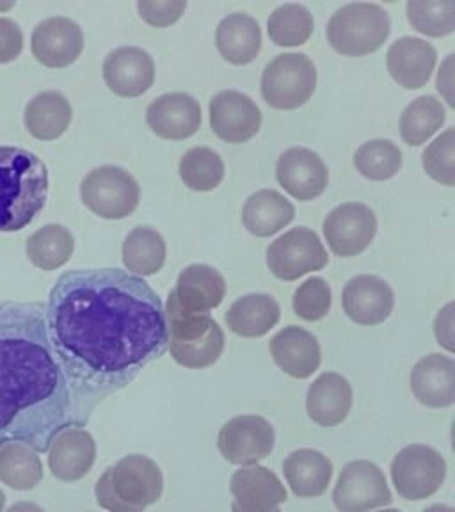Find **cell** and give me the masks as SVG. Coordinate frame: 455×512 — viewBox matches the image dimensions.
I'll return each instance as SVG.
<instances>
[{
    "label": "cell",
    "instance_id": "cell-1",
    "mask_svg": "<svg viewBox=\"0 0 455 512\" xmlns=\"http://www.w3.org/2000/svg\"><path fill=\"white\" fill-rule=\"evenodd\" d=\"M48 336L72 390L73 425L127 388L168 351L159 294L121 269H75L57 278L45 306Z\"/></svg>",
    "mask_w": 455,
    "mask_h": 512
},
{
    "label": "cell",
    "instance_id": "cell-2",
    "mask_svg": "<svg viewBox=\"0 0 455 512\" xmlns=\"http://www.w3.org/2000/svg\"><path fill=\"white\" fill-rule=\"evenodd\" d=\"M72 390L48 336L45 304L0 303V448L38 454L72 427Z\"/></svg>",
    "mask_w": 455,
    "mask_h": 512
},
{
    "label": "cell",
    "instance_id": "cell-3",
    "mask_svg": "<svg viewBox=\"0 0 455 512\" xmlns=\"http://www.w3.org/2000/svg\"><path fill=\"white\" fill-rule=\"evenodd\" d=\"M47 196V164L25 148L0 146V232L27 228L45 207Z\"/></svg>",
    "mask_w": 455,
    "mask_h": 512
},
{
    "label": "cell",
    "instance_id": "cell-4",
    "mask_svg": "<svg viewBox=\"0 0 455 512\" xmlns=\"http://www.w3.org/2000/svg\"><path fill=\"white\" fill-rule=\"evenodd\" d=\"M164 495L159 464L143 454H130L96 480V504L109 512H144Z\"/></svg>",
    "mask_w": 455,
    "mask_h": 512
},
{
    "label": "cell",
    "instance_id": "cell-5",
    "mask_svg": "<svg viewBox=\"0 0 455 512\" xmlns=\"http://www.w3.org/2000/svg\"><path fill=\"white\" fill-rule=\"evenodd\" d=\"M168 320V349L180 367L201 370L216 365L223 356V329L208 312H192L178 303L171 290L164 308Z\"/></svg>",
    "mask_w": 455,
    "mask_h": 512
},
{
    "label": "cell",
    "instance_id": "cell-6",
    "mask_svg": "<svg viewBox=\"0 0 455 512\" xmlns=\"http://www.w3.org/2000/svg\"><path fill=\"white\" fill-rule=\"evenodd\" d=\"M390 32L392 20L386 9L370 2H352L336 9L329 18L326 36L338 54L363 57L383 47Z\"/></svg>",
    "mask_w": 455,
    "mask_h": 512
},
{
    "label": "cell",
    "instance_id": "cell-7",
    "mask_svg": "<svg viewBox=\"0 0 455 512\" xmlns=\"http://www.w3.org/2000/svg\"><path fill=\"white\" fill-rule=\"evenodd\" d=\"M315 89L317 68L306 54H280L265 66L262 96L276 111H296L312 98Z\"/></svg>",
    "mask_w": 455,
    "mask_h": 512
},
{
    "label": "cell",
    "instance_id": "cell-8",
    "mask_svg": "<svg viewBox=\"0 0 455 512\" xmlns=\"http://www.w3.org/2000/svg\"><path fill=\"white\" fill-rule=\"evenodd\" d=\"M80 200L102 219L120 221L134 214L141 201L136 178L120 166H100L80 184Z\"/></svg>",
    "mask_w": 455,
    "mask_h": 512
},
{
    "label": "cell",
    "instance_id": "cell-9",
    "mask_svg": "<svg viewBox=\"0 0 455 512\" xmlns=\"http://www.w3.org/2000/svg\"><path fill=\"white\" fill-rule=\"evenodd\" d=\"M392 482L400 498L409 502L427 500L440 491L447 479V461L429 445H408L393 457Z\"/></svg>",
    "mask_w": 455,
    "mask_h": 512
},
{
    "label": "cell",
    "instance_id": "cell-10",
    "mask_svg": "<svg viewBox=\"0 0 455 512\" xmlns=\"http://www.w3.org/2000/svg\"><path fill=\"white\" fill-rule=\"evenodd\" d=\"M328 251L312 228L297 226L271 242L267 248V267L283 281H296L328 265Z\"/></svg>",
    "mask_w": 455,
    "mask_h": 512
},
{
    "label": "cell",
    "instance_id": "cell-11",
    "mask_svg": "<svg viewBox=\"0 0 455 512\" xmlns=\"http://www.w3.org/2000/svg\"><path fill=\"white\" fill-rule=\"evenodd\" d=\"M333 502L338 512H370L392 505L393 495L383 470L372 461L358 459L342 468Z\"/></svg>",
    "mask_w": 455,
    "mask_h": 512
},
{
    "label": "cell",
    "instance_id": "cell-12",
    "mask_svg": "<svg viewBox=\"0 0 455 512\" xmlns=\"http://www.w3.org/2000/svg\"><path fill=\"white\" fill-rule=\"evenodd\" d=\"M276 432L264 416L240 415L228 420L217 436L224 461L237 466H255L271 456Z\"/></svg>",
    "mask_w": 455,
    "mask_h": 512
},
{
    "label": "cell",
    "instance_id": "cell-13",
    "mask_svg": "<svg viewBox=\"0 0 455 512\" xmlns=\"http://www.w3.org/2000/svg\"><path fill=\"white\" fill-rule=\"evenodd\" d=\"M324 237L336 256L352 258L367 251L376 239L377 217L363 203H344L333 208L324 219Z\"/></svg>",
    "mask_w": 455,
    "mask_h": 512
},
{
    "label": "cell",
    "instance_id": "cell-14",
    "mask_svg": "<svg viewBox=\"0 0 455 512\" xmlns=\"http://www.w3.org/2000/svg\"><path fill=\"white\" fill-rule=\"evenodd\" d=\"M210 127L226 143H248L262 128V111L251 96L240 91H221L208 105Z\"/></svg>",
    "mask_w": 455,
    "mask_h": 512
},
{
    "label": "cell",
    "instance_id": "cell-15",
    "mask_svg": "<svg viewBox=\"0 0 455 512\" xmlns=\"http://www.w3.org/2000/svg\"><path fill=\"white\" fill-rule=\"evenodd\" d=\"M32 56L47 68H68L84 50V32L66 16H52L36 25L31 36Z\"/></svg>",
    "mask_w": 455,
    "mask_h": 512
},
{
    "label": "cell",
    "instance_id": "cell-16",
    "mask_svg": "<svg viewBox=\"0 0 455 512\" xmlns=\"http://www.w3.org/2000/svg\"><path fill=\"white\" fill-rule=\"evenodd\" d=\"M278 184L299 201L317 200L328 189L329 171L319 153L310 148H290L276 164Z\"/></svg>",
    "mask_w": 455,
    "mask_h": 512
},
{
    "label": "cell",
    "instance_id": "cell-17",
    "mask_svg": "<svg viewBox=\"0 0 455 512\" xmlns=\"http://www.w3.org/2000/svg\"><path fill=\"white\" fill-rule=\"evenodd\" d=\"M230 493L232 512H274L288 500L287 489L278 475L260 464L235 470Z\"/></svg>",
    "mask_w": 455,
    "mask_h": 512
},
{
    "label": "cell",
    "instance_id": "cell-18",
    "mask_svg": "<svg viewBox=\"0 0 455 512\" xmlns=\"http://www.w3.org/2000/svg\"><path fill=\"white\" fill-rule=\"evenodd\" d=\"M107 88L121 98H137L152 88L155 82L153 57L141 47L116 48L105 57L102 66Z\"/></svg>",
    "mask_w": 455,
    "mask_h": 512
},
{
    "label": "cell",
    "instance_id": "cell-19",
    "mask_svg": "<svg viewBox=\"0 0 455 512\" xmlns=\"http://www.w3.org/2000/svg\"><path fill=\"white\" fill-rule=\"evenodd\" d=\"M344 312L360 326H379L390 319L395 308L393 288L374 274H360L345 283Z\"/></svg>",
    "mask_w": 455,
    "mask_h": 512
},
{
    "label": "cell",
    "instance_id": "cell-20",
    "mask_svg": "<svg viewBox=\"0 0 455 512\" xmlns=\"http://www.w3.org/2000/svg\"><path fill=\"white\" fill-rule=\"evenodd\" d=\"M201 105L189 93H166L146 109V123L153 134L168 141H184L201 127Z\"/></svg>",
    "mask_w": 455,
    "mask_h": 512
},
{
    "label": "cell",
    "instance_id": "cell-21",
    "mask_svg": "<svg viewBox=\"0 0 455 512\" xmlns=\"http://www.w3.org/2000/svg\"><path fill=\"white\" fill-rule=\"evenodd\" d=\"M95 461V438L82 427H66L48 447V468L57 480L63 482L84 479Z\"/></svg>",
    "mask_w": 455,
    "mask_h": 512
},
{
    "label": "cell",
    "instance_id": "cell-22",
    "mask_svg": "<svg viewBox=\"0 0 455 512\" xmlns=\"http://www.w3.org/2000/svg\"><path fill=\"white\" fill-rule=\"evenodd\" d=\"M269 352L274 363L294 379L312 377L322 363L319 340L299 326H287L272 336Z\"/></svg>",
    "mask_w": 455,
    "mask_h": 512
},
{
    "label": "cell",
    "instance_id": "cell-23",
    "mask_svg": "<svg viewBox=\"0 0 455 512\" xmlns=\"http://www.w3.org/2000/svg\"><path fill=\"white\" fill-rule=\"evenodd\" d=\"M409 383L420 404L434 409L450 408L455 402V361L432 352L413 367Z\"/></svg>",
    "mask_w": 455,
    "mask_h": 512
},
{
    "label": "cell",
    "instance_id": "cell-24",
    "mask_svg": "<svg viewBox=\"0 0 455 512\" xmlns=\"http://www.w3.org/2000/svg\"><path fill=\"white\" fill-rule=\"evenodd\" d=\"M438 63V52L420 38L404 36L393 43L386 54V68L392 79L404 89H420L431 80Z\"/></svg>",
    "mask_w": 455,
    "mask_h": 512
},
{
    "label": "cell",
    "instance_id": "cell-25",
    "mask_svg": "<svg viewBox=\"0 0 455 512\" xmlns=\"http://www.w3.org/2000/svg\"><path fill=\"white\" fill-rule=\"evenodd\" d=\"M354 402L352 386L336 372H324L317 377L306 393V413L313 424L336 427L345 422Z\"/></svg>",
    "mask_w": 455,
    "mask_h": 512
},
{
    "label": "cell",
    "instance_id": "cell-26",
    "mask_svg": "<svg viewBox=\"0 0 455 512\" xmlns=\"http://www.w3.org/2000/svg\"><path fill=\"white\" fill-rule=\"evenodd\" d=\"M333 463L326 454L313 448H299L283 461V475L294 495L319 498L333 480Z\"/></svg>",
    "mask_w": 455,
    "mask_h": 512
},
{
    "label": "cell",
    "instance_id": "cell-27",
    "mask_svg": "<svg viewBox=\"0 0 455 512\" xmlns=\"http://www.w3.org/2000/svg\"><path fill=\"white\" fill-rule=\"evenodd\" d=\"M173 292L187 310L210 313L223 303L226 280L210 265L192 264L180 272Z\"/></svg>",
    "mask_w": 455,
    "mask_h": 512
},
{
    "label": "cell",
    "instance_id": "cell-28",
    "mask_svg": "<svg viewBox=\"0 0 455 512\" xmlns=\"http://www.w3.org/2000/svg\"><path fill=\"white\" fill-rule=\"evenodd\" d=\"M216 47L224 61L235 66L253 63L262 50V29L253 16L233 13L217 25Z\"/></svg>",
    "mask_w": 455,
    "mask_h": 512
},
{
    "label": "cell",
    "instance_id": "cell-29",
    "mask_svg": "<svg viewBox=\"0 0 455 512\" xmlns=\"http://www.w3.org/2000/svg\"><path fill=\"white\" fill-rule=\"evenodd\" d=\"M296 217V208L274 189L251 194L242 208V223L251 235L265 239L280 233Z\"/></svg>",
    "mask_w": 455,
    "mask_h": 512
},
{
    "label": "cell",
    "instance_id": "cell-30",
    "mask_svg": "<svg viewBox=\"0 0 455 512\" xmlns=\"http://www.w3.org/2000/svg\"><path fill=\"white\" fill-rule=\"evenodd\" d=\"M72 120V104L59 91L38 93L25 105V128L40 141H56L68 130Z\"/></svg>",
    "mask_w": 455,
    "mask_h": 512
},
{
    "label": "cell",
    "instance_id": "cell-31",
    "mask_svg": "<svg viewBox=\"0 0 455 512\" xmlns=\"http://www.w3.org/2000/svg\"><path fill=\"white\" fill-rule=\"evenodd\" d=\"M281 319V308L274 297L267 294L242 296L226 312V324L232 333L242 338L265 336Z\"/></svg>",
    "mask_w": 455,
    "mask_h": 512
},
{
    "label": "cell",
    "instance_id": "cell-32",
    "mask_svg": "<svg viewBox=\"0 0 455 512\" xmlns=\"http://www.w3.org/2000/svg\"><path fill=\"white\" fill-rule=\"evenodd\" d=\"M166 240L152 226H137L123 242L121 258L130 274L153 276L166 264Z\"/></svg>",
    "mask_w": 455,
    "mask_h": 512
},
{
    "label": "cell",
    "instance_id": "cell-33",
    "mask_svg": "<svg viewBox=\"0 0 455 512\" xmlns=\"http://www.w3.org/2000/svg\"><path fill=\"white\" fill-rule=\"evenodd\" d=\"M73 251L75 239L63 224H45L25 242V253L29 262L41 271H56L68 264Z\"/></svg>",
    "mask_w": 455,
    "mask_h": 512
},
{
    "label": "cell",
    "instance_id": "cell-34",
    "mask_svg": "<svg viewBox=\"0 0 455 512\" xmlns=\"http://www.w3.org/2000/svg\"><path fill=\"white\" fill-rule=\"evenodd\" d=\"M45 477L43 463L34 448L9 443L0 448V482L15 491L38 488Z\"/></svg>",
    "mask_w": 455,
    "mask_h": 512
},
{
    "label": "cell",
    "instance_id": "cell-35",
    "mask_svg": "<svg viewBox=\"0 0 455 512\" xmlns=\"http://www.w3.org/2000/svg\"><path fill=\"white\" fill-rule=\"evenodd\" d=\"M447 120V112L436 96L425 95L413 100L400 116V136L409 146L427 143Z\"/></svg>",
    "mask_w": 455,
    "mask_h": 512
},
{
    "label": "cell",
    "instance_id": "cell-36",
    "mask_svg": "<svg viewBox=\"0 0 455 512\" xmlns=\"http://www.w3.org/2000/svg\"><path fill=\"white\" fill-rule=\"evenodd\" d=\"M315 20L303 4H283L267 20V32L278 47H301L312 38Z\"/></svg>",
    "mask_w": 455,
    "mask_h": 512
},
{
    "label": "cell",
    "instance_id": "cell-37",
    "mask_svg": "<svg viewBox=\"0 0 455 512\" xmlns=\"http://www.w3.org/2000/svg\"><path fill=\"white\" fill-rule=\"evenodd\" d=\"M180 178L191 191L210 192L223 184L226 168L219 153L207 146H196L180 159Z\"/></svg>",
    "mask_w": 455,
    "mask_h": 512
},
{
    "label": "cell",
    "instance_id": "cell-38",
    "mask_svg": "<svg viewBox=\"0 0 455 512\" xmlns=\"http://www.w3.org/2000/svg\"><path fill=\"white\" fill-rule=\"evenodd\" d=\"M402 152L390 139H372L354 153V166L372 182L392 180L402 168Z\"/></svg>",
    "mask_w": 455,
    "mask_h": 512
},
{
    "label": "cell",
    "instance_id": "cell-39",
    "mask_svg": "<svg viewBox=\"0 0 455 512\" xmlns=\"http://www.w3.org/2000/svg\"><path fill=\"white\" fill-rule=\"evenodd\" d=\"M406 13L413 29L425 36L445 38L455 31L454 0H409Z\"/></svg>",
    "mask_w": 455,
    "mask_h": 512
},
{
    "label": "cell",
    "instance_id": "cell-40",
    "mask_svg": "<svg viewBox=\"0 0 455 512\" xmlns=\"http://www.w3.org/2000/svg\"><path fill=\"white\" fill-rule=\"evenodd\" d=\"M331 304H333L331 287L328 281L319 276L308 278L303 285H299L292 299L294 313L306 322L324 319L331 312Z\"/></svg>",
    "mask_w": 455,
    "mask_h": 512
},
{
    "label": "cell",
    "instance_id": "cell-41",
    "mask_svg": "<svg viewBox=\"0 0 455 512\" xmlns=\"http://www.w3.org/2000/svg\"><path fill=\"white\" fill-rule=\"evenodd\" d=\"M422 164L434 182L447 187L455 185V130L448 128L436 137L422 155Z\"/></svg>",
    "mask_w": 455,
    "mask_h": 512
},
{
    "label": "cell",
    "instance_id": "cell-42",
    "mask_svg": "<svg viewBox=\"0 0 455 512\" xmlns=\"http://www.w3.org/2000/svg\"><path fill=\"white\" fill-rule=\"evenodd\" d=\"M187 9L185 0H139L137 11L144 22L152 27L176 24Z\"/></svg>",
    "mask_w": 455,
    "mask_h": 512
},
{
    "label": "cell",
    "instance_id": "cell-43",
    "mask_svg": "<svg viewBox=\"0 0 455 512\" xmlns=\"http://www.w3.org/2000/svg\"><path fill=\"white\" fill-rule=\"evenodd\" d=\"M24 50V32L11 18H0V64L13 63Z\"/></svg>",
    "mask_w": 455,
    "mask_h": 512
},
{
    "label": "cell",
    "instance_id": "cell-44",
    "mask_svg": "<svg viewBox=\"0 0 455 512\" xmlns=\"http://www.w3.org/2000/svg\"><path fill=\"white\" fill-rule=\"evenodd\" d=\"M434 335L443 349L454 352V303H448L438 313L434 322Z\"/></svg>",
    "mask_w": 455,
    "mask_h": 512
},
{
    "label": "cell",
    "instance_id": "cell-45",
    "mask_svg": "<svg viewBox=\"0 0 455 512\" xmlns=\"http://www.w3.org/2000/svg\"><path fill=\"white\" fill-rule=\"evenodd\" d=\"M452 64H454V56H448L447 61L441 64L440 73H438V80L436 86L441 95L445 96L447 104L452 107L454 105V98H452V86H454V79H452Z\"/></svg>",
    "mask_w": 455,
    "mask_h": 512
},
{
    "label": "cell",
    "instance_id": "cell-46",
    "mask_svg": "<svg viewBox=\"0 0 455 512\" xmlns=\"http://www.w3.org/2000/svg\"><path fill=\"white\" fill-rule=\"evenodd\" d=\"M8 512H45L40 505L34 502H16L9 507Z\"/></svg>",
    "mask_w": 455,
    "mask_h": 512
},
{
    "label": "cell",
    "instance_id": "cell-47",
    "mask_svg": "<svg viewBox=\"0 0 455 512\" xmlns=\"http://www.w3.org/2000/svg\"><path fill=\"white\" fill-rule=\"evenodd\" d=\"M422 512H455L454 507H450V505L443 504H434L431 507H427L425 511Z\"/></svg>",
    "mask_w": 455,
    "mask_h": 512
},
{
    "label": "cell",
    "instance_id": "cell-48",
    "mask_svg": "<svg viewBox=\"0 0 455 512\" xmlns=\"http://www.w3.org/2000/svg\"><path fill=\"white\" fill-rule=\"evenodd\" d=\"M6 500H8V498H6V495H4V491L0 489V512H4V507H6Z\"/></svg>",
    "mask_w": 455,
    "mask_h": 512
},
{
    "label": "cell",
    "instance_id": "cell-49",
    "mask_svg": "<svg viewBox=\"0 0 455 512\" xmlns=\"http://www.w3.org/2000/svg\"><path fill=\"white\" fill-rule=\"evenodd\" d=\"M15 4L13 2H8V4H0V11H8V9L13 8Z\"/></svg>",
    "mask_w": 455,
    "mask_h": 512
},
{
    "label": "cell",
    "instance_id": "cell-50",
    "mask_svg": "<svg viewBox=\"0 0 455 512\" xmlns=\"http://www.w3.org/2000/svg\"><path fill=\"white\" fill-rule=\"evenodd\" d=\"M379 512H402V511H399V509H384V511H379Z\"/></svg>",
    "mask_w": 455,
    "mask_h": 512
},
{
    "label": "cell",
    "instance_id": "cell-51",
    "mask_svg": "<svg viewBox=\"0 0 455 512\" xmlns=\"http://www.w3.org/2000/svg\"><path fill=\"white\" fill-rule=\"evenodd\" d=\"M274 512H281L280 507H278V509H276V511H274Z\"/></svg>",
    "mask_w": 455,
    "mask_h": 512
}]
</instances>
